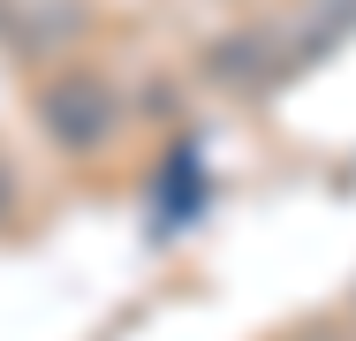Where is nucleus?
<instances>
[{
  "instance_id": "obj_2",
  "label": "nucleus",
  "mask_w": 356,
  "mask_h": 341,
  "mask_svg": "<svg viewBox=\"0 0 356 341\" xmlns=\"http://www.w3.org/2000/svg\"><path fill=\"white\" fill-rule=\"evenodd\" d=\"M349 31H356V0H318V15H311V31H303V61L326 54L334 38H349Z\"/></svg>"
},
{
  "instance_id": "obj_1",
  "label": "nucleus",
  "mask_w": 356,
  "mask_h": 341,
  "mask_svg": "<svg viewBox=\"0 0 356 341\" xmlns=\"http://www.w3.org/2000/svg\"><path fill=\"white\" fill-rule=\"evenodd\" d=\"M38 114H46L54 144L91 152V144H106V129H114V91H106L99 76H61V84L38 99Z\"/></svg>"
}]
</instances>
